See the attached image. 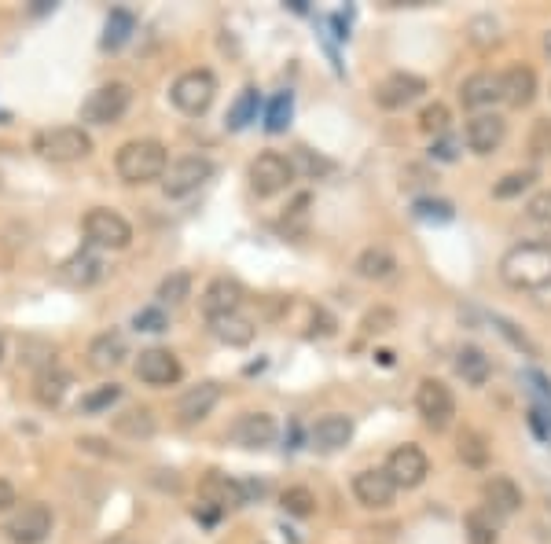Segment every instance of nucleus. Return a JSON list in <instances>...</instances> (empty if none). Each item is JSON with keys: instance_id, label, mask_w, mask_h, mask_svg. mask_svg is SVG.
Masks as SVG:
<instances>
[{"instance_id": "f257e3e1", "label": "nucleus", "mask_w": 551, "mask_h": 544, "mask_svg": "<svg viewBox=\"0 0 551 544\" xmlns=\"http://www.w3.org/2000/svg\"><path fill=\"white\" fill-rule=\"evenodd\" d=\"M500 276L515 291H544V287H551V247L518 243L500 258Z\"/></svg>"}, {"instance_id": "f03ea898", "label": "nucleus", "mask_w": 551, "mask_h": 544, "mask_svg": "<svg viewBox=\"0 0 551 544\" xmlns=\"http://www.w3.org/2000/svg\"><path fill=\"white\" fill-rule=\"evenodd\" d=\"M114 170L125 184H147L166 177L169 170V151L158 144V140H129L118 148V159H114Z\"/></svg>"}, {"instance_id": "7ed1b4c3", "label": "nucleus", "mask_w": 551, "mask_h": 544, "mask_svg": "<svg viewBox=\"0 0 551 544\" xmlns=\"http://www.w3.org/2000/svg\"><path fill=\"white\" fill-rule=\"evenodd\" d=\"M34 151L52 162H78L92 155V136L81 125H56V129H41L34 136Z\"/></svg>"}, {"instance_id": "20e7f679", "label": "nucleus", "mask_w": 551, "mask_h": 544, "mask_svg": "<svg viewBox=\"0 0 551 544\" xmlns=\"http://www.w3.org/2000/svg\"><path fill=\"white\" fill-rule=\"evenodd\" d=\"M133 103V89L125 81H111V85H100L96 92H89V100L81 103V122L89 125H111L118 122Z\"/></svg>"}, {"instance_id": "39448f33", "label": "nucleus", "mask_w": 551, "mask_h": 544, "mask_svg": "<svg viewBox=\"0 0 551 544\" xmlns=\"http://www.w3.org/2000/svg\"><path fill=\"white\" fill-rule=\"evenodd\" d=\"M173 103H177V111L184 114H203L210 111V103L217 96V78L210 70H184L177 81H173Z\"/></svg>"}, {"instance_id": "423d86ee", "label": "nucleus", "mask_w": 551, "mask_h": 544, "mask_svg": "<svg viewBox=\"0 0 551 544\" xmlns=\"http://www.w3.org/2000/svg\"><path fill=\"white\" fill-rule=\"evenodd\" d=\"M294 181V166L291 159H283L280 151H265L258 159L250 162V188L261 195V199H272V195L287 192Z\"/></svg>"}, {"instance_id": "0eeeda50", "label": "nucleus", "mask_w": 551, "mask_h": 544, "mask_svg": "<svg viewBox=\"0 0 551 544\" xmlns=\"http://www.w3.org/2000/svg\"><path fill=\"white\" fill-rule=\"evenodd\" d=\"M85 236H89V243H96V247L125 250L133 243V228H129V221H125L118 210L96 206V210L85 214Z\"/></svg>"}, {"instance_id": "6e6552de", "label": "nucleus", "mask_w": 551, "mask_h": 544, "mask_svg": "<svg viewBox=\"0 0 551 544\" xmlns=\"http://www.w3.org/2000/svg\"><path fill=\"white\" fill-rule=\"evenodd\" d=\"M416 408L430 431H445L452 423V416H456V397H452V390L441 379H423L416 390Z\"/></svg>"}, {"instance_id": "1a4fd4ad", "label": "nucleus", "mask_w": 551, "mask_h": 544, "mask_svg": "<svg viewBox=\"0 0 551 544\" xmlns=\"http://www.w3.org/2000/svg\"><path fill=\"white\" fill-rule=\"evenodd\" d=\"M214 177V162L203 159V155H188V159H177L162 177V188H166L169 199H184V195L199 192L206 181Z\"/></svg>"}, {"instance_id": "9d476101", "label": "nucleus", "mask_w": 551, "mask_h": 544, "mask_svg": "<svg viewBox=\"0 0 551 544\" xmlns=\"http://www.w3.org/2000/svg\"><path fill=\"white\" fill-rule=\"evenodd\" d=\"M386 475L394 478V486L397 489H416L427 482L430 475V460L427 453L419 449V445H397L394 453L386 456Z\"/></svg>"}, {"instance_id": "9b49d317", "label": "nucleus", "mask_w": 551, "mask_h": 544, "mask_svg": "<svg viewBox=\"0 0 551 544\" xmlns=\"http://www.w3.org/2000/svg\"><path fill=\"white\" fill-rule=\"evenodd\" d=\"M4 533H8L15 544H41L48 533H52V511H48L45 504H23V508H15Z\"/></svg>"}, {"instance_id": "f8f14e48", "label": "nucleus", "mask_w": 551, "mask_h": 544, "mask_svg": "<svg viewBox=\"0 0 551 544\" xmlns=\"http://www.w3.org/2000/svg\"><path fill=\"white\" fill-rule=\"evenodd\" d=\"M423 92H427V81L419 78V74L397 70V74H390V78H383L375 85V103L386 107V111H401L408 103H416Z\"/></svg>"}, {"instance_id": "ddd939ff", "label": "nucleus", "mask_w": 551, "mask_h": 544, "mask_svg": "<svg viewBox=\"0 0 551 544\" xmlns=\"http://www.w3.org/2000/svg\"><path fill=\"white\" fill-rule=\"evenodd\" d=\"M180 375L184 368H180L177 353L162 350V346H151L136 357V379H144L147 386H173L180 383Z\"/></svg>"}, {"instance_id": "4468645a", "label": "nucleus", "mask_w": 551, "mask_h": 544, "mask_svg": "<svg viewBox=\"0 0 551 544\" xmlns=\"http://www.w3.org/2000/svg\"><path fill=\"white\" fill-rule=\"evenodd\" d=\"M353 497L364 504V508H390L397 497L394 478L386 475V467H368L353 478Z\"/></svg>"}, {"instance_id": "2eb2a0df", "label": "nucleus", "mask_w": 551, "mask_h": 544, "mask_svg": "<svg viewBox=\"0 0 551 544\" xmlns=\"http://www.w3.org/2000/svg\"><path fill=\"white\" fill-rule=\"evenodd\" d=\"M507 136V122L500 114H474L467 129H463V144L474 151V155H493Z\"/></svg>"}, {"instance_id": "dca6fc26", "label": "nucleus", "mask_w": 551, "mask_h": 544, "mask_svg": "<svg viewBox=\"0 0 551 544\" xmlns=\"http://www.w3.org/2000/svg\"><path fill=\"white\" fill-rule=\"evenodd\" d=\"M228 438L243 449H261V445H269L276 438V420H272L269 412H243L232 427H228Z\"/></svg>"}, {"instance_id": "f3484780", "label": "nucleus", "mask_w": 551, "mask_h": 544, "mask_svg": "<svg viewBox=\"0 0 551 544\" xmlns=\"http://www.w3.org/2000/svg\"><path fill=\"white\" fill-rule=\"evenodd\" d=\"M496 100H504V85H500V74H489V70H478L460 85V103L467 111H485L493 107Z\"/></svg>"}, {"instance_id": "a211bd4d", "label": "nucleus", "mask_w": 551, "mask_h": 544, "mask_svg": "<svg viewBox=\"0 0 551 544\" xmlns=\"http://www.w3.org/2000/svg\"><path fill=\"white\" fill-rule=\"evenodd\" d=\"M349 438H353V420H349V416H338V412L320 416V420L313 423V431H309V442H313V449H320V453H335V449L349 445Z\"/></svg>"}, {"instance_id": "6ab92c4d", "label": "nucleus", "mask_w": 551, "mask_h": 544, "mask_svg": "<svg viewBox=\"0 0 551 544\" xmlns=\"http://www.w3.org/2000/svg\"><path fill=\"white\" fill-rule=\"evenodd\" d=\"M217 401H221V386L217 383H199V386H192V390H184V394H180L177 416L184 423H199L214 412Z\"/></svg>"}, {"instance_id": "aec40b11", "label": "nucleus", "mask_w": 551, "mask_h": 544, "mask_svg": "<svg viewBox=\"0 0 551 544\" xmlns=\"http://www.w3.org/2000/svg\"><path fill=\"white\" fill-rule=\"evenodd\" d=\"M500 85H504V103L515 107V111L529 107L533 96H537V74H533V67H522V63L507 67L504 74H500Z\"/></svg>"}, {"instance_id": "412c9836", "label": "nucleus", "mask_w": 551, "mask_h": 544, "mask_svg": "<svg viewBox=\"0 0 551 544\" xmlns=\"http://www.w3.org/2000/svg\"><path fill=\"white\" fill-rule=\"evenodd\" d=\"M239 302H243V287H239V280L217 276L214 284L206 287V295H203V313H206L210 320H214V317H228V313H239Z\"/></svg>"}, {"instance_id": "4be33fe9", "label": "nucleus", "mask_w": 551, "mask_h": 544, "mask_svg": "<svg viewBox=\"0 0 551 544\" xmlns=\"http://www.w3.org/2000/svg\"><path fill=\"white\" fill-rule=\"evenodd\" d=\"M482 500H485V511H493V515L507 519V515H515V511L522 508V489H518L511 478L493 475L482 486Z\"/></svg>"}, {"instance_id": "5701e85b", "label": "nucleus", "mask_w": 551, "mask_h": 544, "mask_svg": "<svg viewBox=\"0 0 551 544\" xmlns=\"http://www.w3.org/2000/svg\"><path fill=\"white\" fill-rule=\"evenodd\" d=\"M125 357H129V346H125L122 331H103V335H96L89 346V364L92 368H100V372L118 368Z\"/></svg>"}, {"instance_id": "b1692460", "label": "nucleus", "mask_w": 551, "mask_h": 544, "mask_svg": "<svg viewBox=\"0 0 551 544\" xmlns=\"http://www.w3.org/2000/svg\"><path fill=\"white\" fill-rule=\"evenodd\" d=\"M489 372H493V364H489V357H485L478 346H463V350L456 353V375H460L463 383L485 386Z\"/></svg>"}, {"instance_id": "393cba45", "label": "nucleus", "mask_w": 551, "mask_h": 544, "mask_svg": "<svg viewBox=\"0 0 551 544\" xmlns=\"http://www.w3.org/2000/svg\"><path fill=\"white\" fill-rule=\"evenodd\" d=\"M210 328H214L217 339L228 342V346H247V342L254 339V324H250L247 317H239V313L214 317V320H210Z\"/></svg>"}, {"instance_id": "a878e982", "label": "nucleus", "mask_w": 551, "mask_h": 544, "mask_svg": "<svg viewBox=\"0 0 551 544\" xmlns=\"http://www.w3.org/2000/svg\"><path fill=\"white\" fill-rule=\"evenodd\" d=\"M353 269H357V276H364V280H386V276L397 269V261H394L390 250L372 247V250H364V254H360Z\"/></svg>"}, {"instance_id": "bb28decb", "label": "nucleus", "mask_w": 551, "mask_h": 544, "mask_svg": "<svg viewBox=\"0 0 551 544\" xmlns=\"http://www.w3.org/2000/svg\"><path fill=\"white\" fill-rule=\"evenodd\" d=\"M63 276H67L70 284L89 287V284H96V280L103 276V261L96 258V254H74V258L63 265Z\"/></svg>"}, {"instance_id": "cd10ccee", "label": "nucleus", "mask_w": 551, "mask_h": 544, "mask_svg": "<svg viewBox=\"0 0 551 544\" xmlns=\"http://www.w3.org/2000/svg\"><path fill=\"white\" fill-rule=\"evenodd\" d=\"M133 30H136L133 12H125V8H114L111 19H107V30H103V48H107V52H118V48H122L129 37H133Z\"/></svg>"}, {"instance_id": "c85d7f7f", "label": "nucleus", "mask_w": 551, "mask_h": 544, "mask_svg": "<svg viewBox=\"0 0 551 544\" xmlns=\"http://www.w3.org/2000/svg\"><path fill=\"white\" fill-rule=\"evenodd\" d=\"M67 386H70V375L63 368H45V372L37 375V397H41V405H59L63 397H67Z\"/></svg>"}, {"instance_id": "c756f323", "label": "nucleus", "mask_w": 551, "mask_h": 544, "mask_svg": "<svg viewBox=\"0 0 551 544\" xmlns=\"http://www.w3.org/2000/svg\"><path fill=\"white\" fill-rule=\"evenodd\" d=\"M114 431L129 434V438H151L155 434V416H151V408H129L122 416H114Z\"/></svg>"}, {"instance_id": "7c9ffc66", "label": "nucleus", "mask_w": 551, "mask_h": 544, "mask_svg": "<svg viewBox=\"0 0 551 544\" xmlns=\"http://www.w3.org/2000/svg\"><path fill=\"white\" fill-rule=\"evenodd\" d=\"M188 295H192V272H184V269L169 272L166 280L158 284V302H162V306H180Z\"/></svg>"}, {"instance_id": "2f4dec72", "label": "nucleus", "mask_w": 551, "mask_h": 544, "mask_svg": "<svg viewBox=\"0 0 551 544\" xmlns=\"http://www.w3.org/2000/svg\"><path fill=\"white\" fill-rule=\"evenodd\" d=\"M258 89H243L239 92V100L232 103V111H228V125L232 129H247L250 122H258Z\"/></svg>"}, {"instance_id": "473e14b6", "label": "nucleus", "mask_w": 551, "mask_h": 544, "mask_svg": "<svg viewBox=\"0 0 551 544\" xmlns=\"http://www.w3.org/2000/svg\"><path fill=\"white\" fill-rule=\"evenodd\" d=\"M456 453L467 467H485L489 464V445L478 431H463L460 442H456Z\"/></svg>"}, {"instance_id": "72a5a7b5", "label": "nucleus", "mask_w": 551, "mask_h": 544, "mask_svg": "<svg viewBox=\"0 0 551 544\" xmlns=\"http://www.w3.org/2000/svg\"><path fill=\"white\" fill-rule=\"evenodd\" d=\"M467 544H496V522H493V511H471L467 515Z\"/></svg>"}, {"instance_id": "f704fd0d", "label": "nucleus", "mask_w": 551, "mask_h": 544, "mask_svg": "<svg viewBox=\"0 0 551 544\" xmlns=\"http://www.w3.org/2000/svg\"><path fill=\"white\" fill-rule=\"evenodd\" d=\"M291 114H294V96L291 92H276L269 100V111H265V129L269 133H283L291 125Z\"/></svg>"}, {"instance_id": "c9c22d12", "label": "nucleus", "mask_w": 551, "mask_h": 544, "mask_svg": "<svg viewBox=\"0 0 551 544\" xmlns=\"http://www.w3.org/2000/svg\"><path fill=\"white\" fill-rule=\"evenodd\" d=\"M283 511H287V515H298V519H309L316 511V497L305 486H291L283 493Z\"/></svg>"}, {"instance_id": "e433bc0d", "label": "nucleus", "mask_w": 551, "mask_h": 544, "mask_svg": "<svg viewBox=\"0 0 551 544\" xmlns=\"http://www.w3.org/2000/svg\"><path fill=\"white\" fill-rule=\"evenodd\" d=\"M533 181H537V173H533V170L507 173L504 181H500V184H496V188H493V195H496V199H515V195L526 192V188H529V184H533Z\"/></svg>"}, {"instance_id": "4c0bfd02", "label": "nucleus", "mask_w": 551, "mask_h": 544, "mask_svg": "<svg viewBox=\"0 0 551 544\" xmlns=\"http://www.w3.org/2000/svg\"><path fill=\"white\" fill-rule=\"evenodd\" d=\"M449 107H445V103H430L427 111L419 114V129H423V133H434V136H441L445 133V129H449Z\"/></svg>"}, {"instance_id": "58836bf2", "label": "nucleus", "mask_w": 551, "mask_h": 544, "mask_svg": "<svg viewBox=\"0 0 551 544\" xmlns=\"http://www.w3.org/2000/svg\"><path fill=\"white\" fill-rule=\"evenodd\" d=\"M118 397H122V386L107 383V386H100V390H92V394L81 397V408H85V412H103V408H111Z\"/></svg>"}, {"instance_id": "ea45409f", "label": "nucleus", "mask_w": 551, "mask_h": 544, "mask_svg": "<svg viewBox=\"0 0 551 544\" xmlns=\"http://www.w3.org/2000/svg\"><path fill=\"white\" fill-rule=\"evenodd\" d=\"M416 217L445 225V221H452V203H445V199H416Z\"/></svg>"}, {"instance_id": "a19ab883", "label": "nucleus", "mask_w": 551, "mask_h": 544, "mask_svg": "<svg viewBox=\"0 0 551 544\" xmlns=\"http://www.w3.org/2000/svg\"><path fill=\"white\" fill-rule=\"evenodd\" d=\"M526 217L533 221V225L548 228V232H551V188H548V192H537L533 199H529V203H526Z\"/></svg>"}, {"instance_id": "79ce46f5", "label": "nucleus", "mask_w": 551, "mask_h": 544, "mask_svg": "<svg viewBox=\"0 0 551 544\" xmlns=\"http://www.w3.org/2000/svg\"><path fill=\"white\" fill-rule=\"evenodd\" d=\"M294 170H302L305 177H324V173H331L335 166L327 159H313V151H305V148H298L294 151V162H291Z\"/></svg>"}, {"instance_id": "37998d69", "label": "nucleus", "mask_w": 551, "mask_h": 544, "mask_svg": "<svg viewBox=\"0 0 551 544\" xmlns=\"http://www.w3.org/2000/svg\"><path fill=\"white\" fill-rule=\"evenodd\" d=\"M529 155H533V159L551 155V122L548 118H540V122L533 125V133H529Z\"/></svg>"}, {"instance_id": "c03bdc74", "label": "nucleus", "mask_w": 551, "mask_h": 544, "mask_svg": "<svg viewBox=\"0 0 551 544\" xmlns=\"http://www.w3.org/2000/svg\"><path fill=\"white\" fill-rule=\"evenodd\" d=\"M397 324V313L394 309H372L368 317H364V335H383V331H390Z\"/></svg>"}, {"instance_id": "a18cd8bd", "label": "nucleus", "mask_w": 551, "mask_h": 544, "mask_svg": "<svg viewBox=\"0 0 551 544\" xmlns=\"http://www.w3.org/2000/svg\"><path fill=\"white\" fill-rule=\"evenodd\" d=\"M493 320H496V328H500V335H504V339H511L518 350H526L529 357H537V346H533V342H529L526 335H522V331L511 324V320H504V317H493Z\"/></svg>"}, {"instance_id": "49530a36", "label": "nucleus", "mask_w": 551, "mask_h": 544, "mask_svg": "<svg viewBox=\"0 0 551 544\" xmlns=\"http://www.w3.org/2000/svg\"><path fill=\"white\" fill-rule=\"evenodd\" d=\"M136 331H166V313L162 309H140L133 317Z\"/></svg>"}, {"instance_id": "de8ad7c7", "label": "nucleus", "mask_w": 551, "mask_h": 544, "mask_svg": "<svg viewBox=\"0 0 551 544\" xmlns=\"http://www.w3.org/2000/svg\"><path fill=\"white\" fill-rule=\"evenodd\" d=\"M529 423H533V431H537V438L551 442V408L533 405V412H529Z\"/></svg>"}, {"instance_id": "09e8293b", "label": "nucleus", "mask_w": 551, "mask_h": 544, "mask_svg": "<svg viewBox=\"0 0 551 544\" xmlns=\"http://www.w3.org/2000/svg\"><path fill=\"white\" fill-rule=\"evenodd\" d=\"M522 379H526V383H533V390H537V394L544 397V401H551V383H548V379H544V375L526 372V375H522Z\"/></svg>"}, {"instance_id": "8fccbe9b", "label": "nucleus", "mask_w": 551, "mask_h": 544, "mask_svg": "<svg viewBox=\"0 0 551 544\" xmlns=\"http://www.w3.org/2000/svg\"><path fill=\"white\" fill-rule=\"evenodd\" d=\"M15 504V489H12V482H4L0 478V511H8Z\"/></svg>"}, {"instance_id": "3c124183", "label": "nucleus", "mask_w": 551, "mask_h": 544, "mask_svg": "<svg viewBox=\"0 0 551 544\" xmlns=\"http://www.w3.org/2000/svg\"><path fill=\"white\" fill-rule=\"evenodd\" d=\"M434 155H438V159H456V144H452V140H438V144H434Z\"/></svg>"}, {"instance_id": "603ef678", "label": "nucleus", "mask_w": 551, "mask_h": 544, "mask_svg": "<svg viewBox=\"0 0 551 544\" xmlns=\"http://www.w3.org/2000/svg\"><path fill=\"white\" fill-rule=\"evenodd\" d=\"M544 48H548V56H551V34H548V37H544Z\"/></svg>"}, {"instance_id": "864d4df0", "label": "nucleus", "mask_w": 551, "mask_h": 544, "mask_svg": "<svg viewBox=\"0 0 551 544\" xmlns=\"http://www.w3.org/2000/svg\"><path fill=\"white\" fill-rule=\"evenodd\" d=\"M0 357H4V335H0Z\"/></svg>"}, {"instance_id": "5fc2aeb1", "label": "nucleus", "mask_w": 551, "mask_h": 544, "mask_svg": "<svg viewBox=\"0 0 551 544\" xmlns=\"http://www.w3.org/2000/svg\"><path fill=\"white\" fill-rule=\"evenodd\" d=\"M114 544H133V541H114Z\"/></svg>"}]
</instances>
